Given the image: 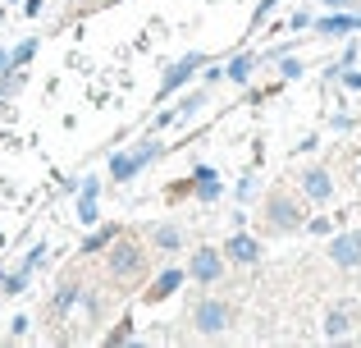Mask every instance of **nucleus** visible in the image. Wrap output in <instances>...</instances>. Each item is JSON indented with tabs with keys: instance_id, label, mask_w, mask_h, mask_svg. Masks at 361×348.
I'll return each mask as SVG.
<instances>
[{
	"instance_id": "14",
	"label": "nucleus",
	"mask_w": 361,
	"mask_h": 348,
	"mask_svg": "<svg viewBox=\"0 0 361 348\" xmlns=\"http://www.w3.org/2000/svg\"><path fill=\"white\" fill-rule=\"evenodd\" d=\"M316 32H329V37H338V32H361V14H334V18H320Z\"/></svg>"
},
{
	"instance_id": "1",
	"label": "nucleus",
	"mask_w": 361,
	"mask_h": 348,
	"mask_svg": "<svg viewBox=\"0 0 361 348\" xmlns=\"http://www.w3.org/2000/svg\"><path fill=\"white\" fill-rule=\"evenodd\" d=\"M142 266H147V248L133 243V239H123V234H115V239H110V252H106L110 280H137Z\"/></svg>"
},
{
	"instance_id": "21",
	"label": "nucleus",
	"mask_w": 361,
	"mask_h": 348,
	"mask_svg": "<svg viewBox=\"0 0 361 348\" xmlns=\"http://www.w3.org/2000/svg\"><path fill=\"white\" fill-rule=\"evenodd\" d=\"M32 51H37V42H18L14 51H9V55H14V69H18V64H27V60H32Z\"/></svg>"
},
{
	"instance_id": "32",
	"label": "nucleus",
	"mask_w": 361,
	"mask_h": 348,
	"mask_svg": "<svg viewBox=\"0 0 361 348\" xmlns=\"http://www.w3.org/2000/svg\"><path fill=\"white\" fill-rule=\"evenodd\" d=\"M357 179H361V170H357Z\"/></svg>"
},
{
	"instance_id": "10",
	"label": "nucleus",
	"mask_w": 361,
	"mask_h": 348,
	"mask_svg": "<svg viewBox=\"0 0 361 348\" xmlns=\"http://www.w3.org/2000/svg\"><path fill=\"white\" fill-rule=\"evenodd\" d=\"M353 321H357V307L338 303L334 312L325 316V335H329V340H343V335H353Z\"/></svg>"
},
{
	"instance_id": "18",
	"label": "nucleus",
	"mask_w": 361,
	"mask_h": 348,
	"mask_svg": "<svg viewBox=\"0 0 361 348\" xmlns=\"http://www.w3.org/2000/svg\"><path fill=\"white\" fill-rule=\"evenodd\" d=\"M73 303H82V284H64L60 294H55V316H64Z\"/></svg>"
},
{
	"instance_id": "7",
	"label": "nucleus",
	"mask_w": 361,
	"mask_h": 348,
	"mask_svg": "<svg viewBox=\"0 0 361 348\" xmlns=\"http://www.w3.org/2000/svg\"><path fill=\"white\" fill-rule=\"evenodd\" d=\"M224 261L256 266V261H261V243H256L252 234H233V239H224Z\"/></svg>"
},
{
	"instance_id": "30",
	"label": "nucleus",
	"mask_w": 361,
	"mask_h": 348,
	"mask_svg": "<svg viewBox=\"0 0 361 348\" xmlns=\"http://www.w3.org/2000/svg\"><path fill=\"white\" fill-rule=\"evenodd\" d=\"M325 5H329V9H348V5H353V0H325Z\"/></svg>"
},
{
	"instance_id": "29",
	"label": "nucleus",
	"mask_w": 361,
	"mask_h": 348,
	"mask_svg": "<svg viewBox=\"0 0 361 348\" xmlns=\"http://www.w3.org/2000/svg\"><path fill=\"white\" fill-rule=\"evenodd\" d=\"M23 9H27V14H42V0H27Z\"/></svg>"
},
{
	"instance_id": "24",
	"label": "nucleus",
	"mask_w": 361,
	"mask_h": 348,
	"mask_svg": "<svg viewBox=\"0 0 361 348\" xmlns=\"http://www.w3.org/2000/svg\"><path fill=\"white\" fill-rule=\"evenodd\" d=\"M42 257H46V243H37V248H32V252H27V261H23V270H37V266H42Z\"/></svg>"
},
{
	"instance_id": "11",
	"label": "nucleus",
	"mask_w": 361,
	"mask_h": 348,
	"mask_svg": "<svg viewBox=\"0 0 361 348\" xmlns=\"http://www.w3.org/2000/svg\"><path fill=\"white\" fill-rule=\"evenodd\" d=\"M302 193H307L311 202H329V197H334V179L325 170H307L302 174Z\"/></svg>"
},
{
	"instance_id": "16",
	"label": "nucleus",
	"mask_w": 361,
	"mask_h": 348,
	"mask_svg": "<svg viewBox=\"0 0 361 348\" xmlns=\"http://www.w3.org/2000/svg\"><path fill=\"white\" fill-rule=\"evenodd\" d=\"M252 69H256V55H233V60L224 64V73H229L233 83H247V78H252Z\"/></svg>"
},
{
	"instance_id": "13",
	"label": "nucleus",
	"mask_w": 361,
	"mask_h": 348,
	"mask_svg": "<svg viewBox=\"0 0 361 348\" xmlns=\"http://www.w3.org/2000/svg\"><path fill=\"white\" fill-rule=\"evenodd\" d=\"M151 248L156 252H178L183 248V229H178V224H156V229H151Z\"/></svg>"
},
{
	"instance_id": "6",
	"label": "nucleus",
	"mask_w": 361,
	"mask_h": 348,
	"mask_svg": "<svg viewBox=\"0 0 361 348\" xmlns=\"http://www.w3.org/2000/svg\"><path fill=\"white\" fill-rule=\"evenodd\" d=\"M206 60V55H183V60H178V64H169V69H165V78H160V97H169V92H178V88H183V83L188 78H192V73H197V64H202Z\"/></svg>"
},
{
	"instance_id": "20",
	"label": "nucleus",
	"mask_w": 361,
	"mask_h": 348,
	"mask_svg": "<svg viewBox=\"0 0 361 348\" xmlns=\"http://www.w3.org/2000/svg\"><path fill=\"white\" fill-rule=\"evenodd\" d=\"M78 220L82 224H97L101 215H97V197H78Z\"/></svg>"
},
{
	"instance_id": "23",
	"label": "nucleus",
	"mask_w": 361,
	"mask_h": 348,
	"mask_svg": "<svg viewBox=\"0 0 361 348\" xmlns=\"http://www.w3.org/2000/svg\"><path fill=\"white\" fill-rule=\"evenodd\" d=\"M27 330H32V321H27V316H14V321H9V335H14V340H23Z\"/></svg>"
},
{
	"instance_id": "17",
	"label": "nucleus",
	"mask_w": 361,
	"mask_h": 348,
	"mask_svg": "<svg viewBox=\"0 0 361 348\" xmlns=\"http://www.w3.org/2000/svg\"><path fill=\"white\" fill-rule=\"evenodd\" d=\"M27 275H32V270H9V275H5V270H0V294L18 298V294H23V289H27Z\"/></svg>"
},
{
	"instance_id": "5",
	"label": "nucleus",
	"mask_w": 361,
	"mask_h": 348,
	"mask_svg": "<svg viewBox=\"0 0 361 348\" xmlns=\"http://www.w3.org/2000/svg\"><path fill=\"white\" fill-rule=\"evenodd\" d=\"M220 275H224V248H197L192 257H188V280L215 284Z\"/></svg>"
},
{
	"instance_id": "12",
	"label": "nucleus",
	"mask_w": 361,
	"mask_h": 348,
	"mask_svg": "<svg viewBox=\"0 0 361 348\" xmlns=\"http://www.w3.org/2000/svg\"><path fill=\"white\" fill-rule=\"evenodd\" d=\"M192 193L202 197V202H215V197L224 193V188H220V174H215L211 165H197V170H192Z\"/></svg>"
},
{
	"instance_id": "19",
	"label": "nucleus",
	"mask_w": 361,
	"mask_h": 348,
	"mask_svg": "<svg viewBox=\"0 0 361 348\" xmlns=\"http://www.w3.org/2000/svg\"><path fill=\"white\" fill-rule=\"evenodd\" d=\"M202 106H206V92H192V97H183V101L174 106V119H192Z\"/></svg>"
},
{
	"instance_id": "8",
	"label": "nucleus",
	"mask_w": 361,
	"mask_h": 348,
	"mask_svg": "<svg viewBox=\"0 0 361 348\" xmlns=\"http://www.w3.org/2000/svg\"><path fill=\"white\" fill-rule=\"evenodd\" d=\"M329 257H334V266H357L361 261V229L357 234H338V239L329 243Z\"/></svg>"
},
{
	"instance_id": "2",
	"label": "nucleus",
	"mask_w": 361,
	"mask_h": 348,
	"mask_svg": "<svg viewBox=\"0 0 361 348\" xmlns=\"http://www.w3.org/2000/svg\"><path fill=\"white\" fill-rule=\"evenodd\" d=\"M233 325V307L224 303V298H197L192 307V330L202 335V340H215V335H224Z\"/></svg>"
},
{
	"instance_id": "4",
	"label": "nucleus",
	"mask_w": 361,
	"mask_h": 348,
	"mask_svg": "<svg viewBox=\"0 0 361 348\" xmlns=\"http://www.w3.org/2000/svg\"><path fill=\"white\" fill-rule=\"evenodd\" d=\"M265 224H270L274 234H293V229H302V211H298V202H293L288 193H270V197H265Z\"/></svg>"
},
{
	"instance_id": "26",
	"label": "nucleus",
	"mask_w": 361,
	"mask_h": 348,
	"mask_svg": "<svg viewBox=\"0 0 361 348\" xmlns=\"http://www.w3.org/2000/svg\"><path fill=\"white\" fill-rule=\"evenodd\" d=\"M279 69H283V78H298V73H302V64H298V60H283Z\"/></svg>"
},
{
	"instance_id": "22",
	"label": "nucleus",
	"mask_w": 361,
	"mask_h": 348,
	"mask_svg": "<svg viewBox=\"0 0 361 348\" xmlns=\"http://www.w3.org/2000/svg\"><path fill=\"white\" fill-rule=\"evenodd\" d=\"M128 340H133L128 321H119V330H110V335H106V344H128Z\"/></svg>"
},
{
	"instance_id": "9",
	"label": "nucleus",
	"mask_w": 361,
	"mask_h": 348,
	"mask_svg": "<svg viewBox=\"0 0 361 348\" xmlns=\"http://www.w3.org/2000/svg\"><path fill=\"white\" fill-rule=\"evenodd\" d=\"M183 280H188V270L169 266V270H165V275H160V280H151V289H147V303H165V298L174 294V289L183 284Z\"/></svg>"
},
{
	"instance_id": "27",
	"label": "nucleus",
	"mask_w": 361,
	"mask_h": 348,
	"mask_svg": "<svg viewBox=\"0 0 361 348\" xmlns=\"http://www.w3.org/2000/svg\"><path fill=\"white\" fill-rule=\"evenodd\" d=\"M9 69H14V55H9V51H0V78H5Z\"/></svg>"
},
{
	"instance_id": "25",
	"label": "nucleus",
	"mask_w": 361,
	"mask_h": 348,
	"mask_svg": "<svg viewBox=\"0 0 361 348\" xmlns=\"http://www.w3.org/2000/svg\"><path fill=\"white\" fill-rule=\"evenodd\" d=\"M101 193V179H82V188H78V197H97Z\"/></svg>"
},
{
	"instance_id": "28",
	"label": "nucleus",
	"mask_w": 361,
	"mask_h": 348,
	"mask_svg": "<svg viewBox=\"0 0 361 348\" xmlns=\"http://www.w3.org/2000/svg\"><path fill=\"white\" fill-rule=\"evenodd\" d=\"M343 83H348V88H353V92H361V73H348Z\"/></svg>"
},
{
	"instance_id": "31",
	"label": "nucleus",
	"mask_w": 361,
	"mask_h": 348,
	"mask_svg": "<svg viewBox=\"0 0 361 348\" xmlns=\"http://www.w3.org/2000/svg\"><path fill=\"white\" fill-rule=\"evenodd\" d=\"M0 23H5V9H0Z\"/></svg>"
},
{
	"instance_id": "15",
	"label": "nucleus",
	"mask_w": 361,
	"mask_h": 348,
	"mask_svg": "<svg viewBox=\"0 0 361 348\" xmlns=\"http://www.w3.org/2000/svg\"><path fill=\"white\" fill-rule=\"evenodd\" d=\"M115 234H119L115 224H101V229H92V234H87V243H82L78 252H106V248H110V239H115Z\"/></svg>"
},
{
	"instance_id": "3",
	"label": "nucleus",
	"mask_w": 361,
	"mask_h": 348,
	"mask_svg": "<svg viewBox=\"0 0 361 348\" xmlns=\"http://www.w3.org/2000/svg\"><path fill=\"white\" fill-rule=\"evenodd\" d=\"M160 152H165L160 143H142L137 152H115V156H110V179H115V184H128V179H137Z\"/></svg>"
}]
</instances>
